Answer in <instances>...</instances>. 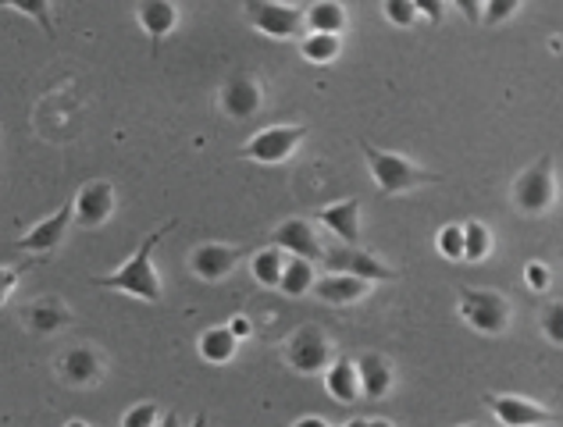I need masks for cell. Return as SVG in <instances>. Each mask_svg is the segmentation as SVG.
I'll use <instances>...</instances> for the list:
<instances>
[{"instance_id": "60d3db41", "label": "cell", "mask_w": 563, "mask_h": 427, "mask_svg": "<svg viewBox=\"0 0 563 427\" xmlns=\"http://www.w3.org/2000/svg\"><path fill=\"white\" fill-rule=\"evenodd\" d=\"M193 427H208V413H197V420H193Z\"/></svg>"}, {"instance_id": "5bb4252c", "label": "cell", "mask_w": 563, "mask_h": 427, "mask_svg": "<svg viewBox=\"0 0 563 427\" xmlns=\"http://www.w3.org/2000/svg\"><path fill=\"white\" fill-rule=\"evenodd\" d=\"M72 211H75V222L83 228H100L108 225V217L114 214V186L108 178H93L79 189V197L72 200Z\"/></svg>"}, {"instance_id": "3957f363", "label": "cell", "mask_w": 563, "mask_h": 427, "mask_svg": "<svg viewBox=\"0 0 563 427\" xmlns=\"http://www.w3.org/2000/svg\"><path fill=\"white\" fill-rule=\"evenodd\" d=\"M460 317L481 335H503L510 325V300L496 289H460Z\"/></svg>"}, {"instance_id": "9c48e42d", "label": "cell", "mask_w": 563, "mask_h": 427, "mask_svg": "<svg viewBox=\"0 0 563 427\" xmlns=\"http://www.w3.org/2000/svg\"><path fill=\"white\" fill-rule=\"evenodd\" d=\"M104 371H108L104 353H100L97 346H89V342L65 349L61 360H58V374L68 388H93V385L104 381Z\"/></svg>"}, {"instance_id": "7a4b0ae2", "label": "cell", "mask_w": 563, "mask_h": 427, "mask_svg": "<svg viewBox=\"0 0 563 427\" xmlns=\"http://www.w3.org/2000/svg\"><path fill=\"white\" fill-rule=\"evenodd\" d=\"M361 153H364V161L371 167V178H375V186L386 192V197H400V192L442 183L439 172H428V167H421L417 161L403 158V153L381 150V147H375V142H367V139H361Z\"/></svg>"}, {"instance_id": "836d02e7", "label": "cell", "mask_w": 563, "mask_h": 427, "mask_svg": "<svg viewBox=\"0 0 563 427\" xmlns=\"http://www.w3.org/2000/svg\"><path fill=\"white\" fill-rule=\"evenodd\" d=\"M524 281H528V289L546 292L549 285H553V271H549L542 261H531L528 267H524Z\"/></svg>"}, {"instance_id": "f546056e", "label": "cell", "mask_w": 563, "mask_h": 427, "mask_svg": "<svg viewBox=\"0 0 563 427\" xmlns=\"http://www.w3.org/2000/svg\"><path fill=\"white\" fill-rule=\"evenodd\" d=\"M381 15H386L392 25H400V29H411L417 22L414 0H386V4H381Z\"/></svg>"}, {"instance_id": "9a60e30c", "label": "cell", "mask_w": 563, "mask_h": 427, "mask_svg": "<svg viewBox=\"0 0 563 427\" xmlns=\"http://www.w3.org/2000/svg\"><path fill=\"white\" fill-rule=\"evenodd\" d=\"M261 103H264V93H261V86L253 75H228L225 86H222V108H225L228 118L250 122L253 114L261 111Z\"/></svg>"}, {"instance_id": "44dd1931", "label": "cell", "mask_w": 563, "mask_h": 427, "mask_svg": "<svg viewBox=\"0 0 563 427\" xmlns=\"http://www.w3.org/2000/svg\"><path fill=\"white\" fill-rule=\"evenodd\" d=\"M303 25H311V33L317 36H339L347 29V8L339 0H317L303 11Z\"/></svg>"}, {"instance_id": "7c38bea8", "label": "cell", "mask_w": 563, "mask_h": 427, "mask_svg": "<svg viewBox=\"0 0 563 427\" xmlns=\"http://www.w3.org/2000/svg\"><path fill=\"white\" fill-rule=\"evenodd\" d=\"M485 406L496 413L499 424L506 427H549V424H560V413L546 410L531 399H521V395H485Z\"/></svg>"}, {"instance_id": "52a82bcc", "label": "cell", "mask_w": 563, "mask_h": 427, "mask_svg": "<svg viewBox=\"0 0 563 427\" xmlns=\"http://www.w3.org/2000/svg\"><path fill=\"white\" fill-rule=\"evenodd\" d=\"M556 200V178H553V164L546 158L539 164H531L528 172L517 175L514 183V203L521 214H546Z\"/></svg>"}, {"instance_id": "cb8c5ba5", "label": "cell", "mask_w": 563, "mask_h": 427, "mask_svg": "<svg viewBox=\"0 0 563 427\" xmlns=\"http://www.w3.org/2000/svg\"><path fill=\"white\" fill-rule=\"evenodd\" d=\"M236 353H239V342L233 339V331H228L225 325L208 328L200 335V356L208 360V364H214V367L233 364Z\"/></svg>"}, {"instance_id": "6da1fadb", "label": "cell", "mask_w": 563, "mask_h": 427, "mask_svg": "<svg viewBox=\"0 0 563 427\" xmlns=\"http://www.w3.org/2000/svg\"><path fill=\"white\" fill-rule=\"evenodd\" d=\"M175 228V222H164L161 228H153L150 236L139 242V250L125 261L122 267H114L111 275L104 278H93V285L100 289H111V292H125L133 296V300H143V303H161L164 300V285H161V275L158 267H153V250H158V242L168 236Z\"/></svg>"}, {"instance_id": "d4e9b609", "label": "cell", "mask_w": 563, "mask_h": 427, "mask_svg": "<svg viewBox=\"0 0 563 427\" xmlns=\"http://www.w3.org/2000/svg\"><path fill=\"white\" fill-rule=\"evenodd\" d=\"M289 256L275 250V246H264L250 256V271H253V281L264 285V289H278V278H282V267H286Z\"/></svg>"}, {"instance_id": "8fae6325", "label": "cell", "mask_w": 563, "mask_h": 427, "mask_svg": "<svg viewBox=\"0 0 563 427\" xmlns=\"http://www.w3.org/2000/svg\"><path fill=\"white\" fill-rule=\"evenodd\" d=\"M247 256V246H225V242H200L193 253H189V271L200 281H225L239 261Z\"/></svg>"}, {"instance_id": "8992f818", "label": "cell", "mask_w": 563, "mask_h": 427, "mask_svg": "<svg viewBox=\"0 0 563 427\" xmlns=\"http://www.w3.org/2000/svg\"><path fill=\"white\" fill-rule=\"evenodd\" d=\"M303 139H306L303 125H272L242 147V158H250L253 164H286Z\"/></svg>"}, {"instance_id": "4fadbf2b", "label": "cell", "mask_w": 563, "mask_h": 427, "mask_svg": "<svg viewBox=\"0 0 563 427\" xmlns=\"http://www.w3.org/2000/svg\"><path fill=\"white\" fill-rule=\"evenodd\" d=\"M72 222H75L72 200H65V203L58 206V214L43 217L40 225H33L29 231H25V236L18 239V250H22V253H33V256H50L61 242H65Z\"/></svg>"}, {"instance_id": "484cf974", "label": "cell", "mask_w": 563, "mask_h": 427, "mask_svg": "<svg viewBox=\"0 0 563 427\" xmlns=\"http://www.w3.org/2000/svg\"><path fill=\"white\" fill-rule=\"evenodd\" d=\"M492 231L489 225H481V222H467L464 225V261L467 264H481L485 256L492 253Z\"/></svg>"}, {"instance_id": "2e32d148", "label": "cell", "mask_w": 563, "mask_h": 427, "mask_svg": "<svg viewBox=\"0 0 563 427\" xmlns=\"http://www.w3.org/2000/svg\"><path fill=\"white\" fill-rule=\"evenodd\" d=\"M22 321L33 335H58L61 328L72 325V310L61 296H40L29 306H22Z\"/></svg>"}, {"instance_id": "f1b7e54d", "label": "cell", "mask_w": 563, "mask_h": 427, "mask_svg": "<svg viewBox=\"0 0 563 427\" xmlns=\"http://www.w3.org/2000/svg\"><path fill=\"white\" fill-rule=\"evenodd\" d=\"M8 8L25 11V15L40 22V25H43V33L50 36V40H54V22H50V11H54V4H50V0H11Z\"/></svg>"}, {"instance_id": "f6af8a7d", "label": "cell", "mask_w": 563, "mask_h": 427, "mask_svg": "<svg viewBox=\"0 0 563 427\" xmlns=\"http://www.w3.org/2000/svg\"><path fill=\"white\" fill-rule=\"evenodd\" d=\"M464 427H475V424H464Z\"/></svg>"}, {"instance_id": "d590c367", "label": "cell", "mask_w": 563, "mask_h": 427, "mask_svg": "<svg viewBox=\"0 0 563 427\" xmlns=\"http://www.w3.org/2000/svg\"><path fill=\"white\" fill-rule=\"evenodd\" d=\"M228 331H233V339L236 342H247L250 339V335H253V321L247 317V314H236L233 321H228V325H225Z\"/></svg>"}, {"instance_id": "30bf717a", "label": "cell", "mask_w": 563, "mask_h": 427, "mask_svg": "<svg viewBox=\"0 0 563 427\" xmlns=\"http://www.w3.org/2000/svg\"><path fill=\"white\" fill-rule=\"evenodd\" d=\"M272 246L286 256H300L306 264H322V256H325V242L306 217H289V222H282L272 231Z\"/></svg>"}, {"instance_id": "7402d4cb", "label": "cell", "mask_w": 563, "mask_h": 427, "mask_svg": "<svg viewBox=\"0 0 563 427\" xmlns=\"http://www.w3.org/2000/svg\"><path fill=\"white\" fill-rule=\"evenodd\" d=\"M325 385H328V395L336 403H356L361 399V385H356V371H353V360H331L328 371H325Z\"/></svg>"}, {"instance_id": "e575fe53", "label": "cell", "mask_w": 563, "mask_h": 427, "mask_svg": "<svg viewBox=\"0 0 563 427\" xmlns=\"http://www.w3.org/2000/svg\"><path fill=\"white\" fill-rule=\"evenodd\" d=\"M22 271H25V267H4V264H0V306H4V303L11 300V292L18 289Z\"/></svg>"}, {"instance_id": "ee69618b", "label": "cell", "mask_w": 563, "mask_h": 427, "mask_svg": "<svg viewBox=\"0 0 563 427\" xmlns=\"http://www.w3.org/2000/svg\"><path fill=\"white\" fill-rule=\"evenodd\" d=\"M347 427H367V420H350Z\"/></svg>"}, {"instance_id": "b9f144b4", "label": "cell", "mask_w": 563, "mask_h": 427, "mask_svg": "<svg viewBox=\"0 0 563 427\" xmlns=\"http://www.w3.org/2000/svg\"><path fill=\"white\" fill-rule=\"evenodd\" d=\"M367 427H396L392 420H367Z\"/></svg>"}, {"instance_id": "d6986e66", "label": "cell", "mask_w": 563, "mask_h": 427, "mask_svg": "<svg viewBox=\"0 0 563 427\" xmlns=\"http://www.w3.org/2000/svg\"><path fill=\"white\" fill-rule=\"evenodd\" d=\"M136 18H139V25H143V33L150 36V40L161 43L175 33L178 8L172 4V0H143V4L136 8Z\"/></svg>"}, {"instance_id": "d6a6232c", "label": "cell", "mask_w": 563, "mask_h": 427, "mask_svg": "<svg viewBox=\"0 0 563 427\" xmlns=\"http://www.w3.org/2000/svg\"><path fill=\"white\" fill-rule=\"evenodd\" d=\"M514 11H521V0H489V4H481V22L499 25L514 15Z\"/></svg>"}, {"instance_id": "ba28073f", "label": "cell", "mask_w": 563, "mask_h": 427, "mask_svg": "<svg viewBox=\"0 0 563 427\" xmlns=\"http://www.w3.org/2000/svg\"><path fill=\"white\" fill-rule=\"evenodd\" d=\"M247 18L258 33L275 36V40H292V36L303 33V11L292 4H282V0H250Z\"/></svg>"}, {"instance_id": "e0dca14e", "label": "cell", "mask_w": 563, "mask_h": 427, "mask_svg": "<svg viewBox=\"0 0 563 427\" xmlns=\"http://www.w3.org/2000/svg\"><path fill=\"white\" fill-rule=\"evenodd\" d=\"M322 225L336 236L342 246H361V200L347 197L339 203H328L322 206Z\"/></svg>"}, {"instance_id": "4316f807", "label": "cell", "mask_w": 563, "mask_h": 427, "mask_svg": "<svg viewBox=\"0 0 563 427\" xmlns=\"http://www.w3.org/2000/svg\"><path fill=\"white\" fill-rule=\"evenodd\" d=\"M339 50H342V40H339V36H317V33H311L306 40H300V54H303L306 61H311V64H328V61H336Z\"/></svg>"}, {"instance_id": "7bdbcfd3", "label": "cell", "mask_w": 563, "mask_h": 427, "mask_svg": "<svg viewBox=\"0 0 563 427\" xmlns=\"http://www.w3.org/2000/svg\"><path fill=\"white\" fill-rule=\"evenodd\" d=\"M65 427H89V424H86V420H68Z\"/></svg>"}, {"instance_id": "8d00e7d4", "label": "cell", "mask_w": 563, "mask_h": 427, "mask_svg": "<svg viewBox=\"0 0 563 427\" xmlns=\"http://www.w3.org/2000/svg\"><path fill=\"white\" fill-rule=\"evenodd\" d=\"M414 11H425V18H428L431 25H439L446 4H442V0H439V4H435V0H414Z\"/></svg>"}, {"instance_id": "f35d334b", "label": "cell", "mask_w": 563, "mask_h": 427, "mask_svg": "<svg viewBox=\"0 0 563 427\" xmlns=\"http://www.w3.org/2000/svg\"><path fill=\"white\" fill-rule=\"evenodd\" d=\"M292 427H331V424H325L322 417H303V420H297Z\"/></svg>"}, {"instance_id": "ac0fdd59", "label": "cell", "mask_w": 563, "mask_h": 427, "mask_svg": "<svg viewBox=\"0 0 563 427\" xmlns=\"http://www.w3.org/2000/svg\"><path fill=\"white\" fill-rule=\"evenodd\" d=\"M356 371V385H361V395L378 403V399L389 395L392 388V364L381 353H364L361 360L353 364Z\"/></svg>"}, {"instance_id": "5b68a950", "label": "cell", "mask_w": 563, "mask_h": 427, "mask_svg": "<svg viewBox=\"0 0 563 427\" xmlns=\"http://www.w3.org/2000/svg\"><path fill=\"white\" fill-rule=\"evenodd\" d=\"M322 264L331 271V275H350V278H361V281H396L400 271H392L389 264L375 261L371 253H364L361 246H342V242H331L325 246V256Z\"/></svg>"}, {"instance_id": "83f0119b", "label": "cell", "mask_w": 563, "mask_h": 427, "mask_svg": "<svg viewBox=\"0 0 563 427\" xmlns=\"http://www.w3.org/2000/svg\"><path fill=\"white\" fill-rule=\"evenodd\" d=\"M435 246H439L446 261H464V225H446L435 236Z\"/></svg>"}, {"instance_id": "277c9868", "label": "cell", "mask_w": 563, "mask_h": 427, "mask_svg": "<svg viewBox=\"0 0 563 427\" xmlns=\"http://www.w3.org/2000/svg\"><path fill=\"white\" fill-rule=\"evenodd\" d=\"M331 360H336V353H331V342H328V335L317 325H303V328H297V331L289 335L286 364L297 374H306V378H314V374H325Z\"/></svg>"}, {"instance_id": "1f68e13d", "label": "cell", "mask_w": 563, "mask_h": 427, "mask_svg": "<svg viewBox=\"0 0 563 427\" xmlns=\"http://www.w3.org/2000/svg\"><path fill=\"white\" fill-rule=\"evenodd\" d=\"M158 417H161L158 403H136L133 410H125L122 427H158Z\"/></svg>"}, {"instance_id": "4dcf8cb0", "label": "cell", "mask_w": 563, "mask_h": 427, "mask_svg": "<svg viewBox=\"0 0 563 427\" xmlns=\"http://www.w3.org/2000/svg\"><path fill=\"white\" fill-rule=\"evenodd\" d=\"M542 331H546V339L560 346L563 342V303L553 300V303H546L542 310Z\"/></svg>"}, {"instance_id": "603a6c76", "label": "cell", "mask_w": 563, "mask_h": 427, "mask_svg": "<svg viewBox=\"0 0 563 427\" xmlns=\"http://www.w3.org/2000/svg\"><path fill=\"white\" fill-rule=\"evenodd\" d=\"M317 281V271L314 264L300 261V256H289L286 267H282V278H278V289L289 296V300H303V296H311Z\"/></svg>"}, {"instance_id": "74e56055", "label": "cell", "mask_w": 563, "mask_h": 427, "mask_svg": "<svg viewBox=\"0 0 563 427\" xmlns=\"http://www.w3.org/2000/svg\"><path fill=\"white\" fill-rule=\"evenodd\" d=\"M460 11H467L471 22H481V15H478L481 4H478V0H460Z\"/></svg>"}, {"instance_id": "ab89813d", "label": "cell", "mask_w": 563, "mask_h": 427, "mask_svg": "<svg viewBox=\"0 0 563 427\" xmlns=\"http://www.w3.org/2000/svg\"><path fill=\"white\" fill-rule=\"evenodd\" d=\"M158 427H183V424H178V413H164V417L158 420Z\"/></svg>"}, {"instance_id": "ffe728a7", "label": "cell", "mask_w": 563, "mask_h": 427, "mask_svg": "<svg viewBox=\"0 0 563 427\" xmlns=\"http://www.w3.org/2000/svg\"><path fill=\"white\" fill-rule=\"evenodd\" d=\"M311 296H317L322 303L328 306H347V303H356L367 296V281L361 278H350V275H325L314 281Z\"/></svg>"}]
</instances>
